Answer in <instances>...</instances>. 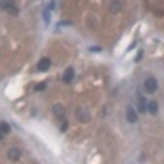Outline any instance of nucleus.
Instances as JSON below:
<instances>
[{"mask_svg": "<svg viewBox=\"0 0 164 164\" xmlns=\"http://www.w3.org/2000/svg\"><path fill=\"white\" fill-rule=\"evenodd\" d=\"M62 123H61V131H66L67 130V120H61Z\"/></svg>", "mask_w": 164, "mask_h": 164, "instance_id": "ddd939ff", "label": "nucleus"}, {"mask_svg": "<svg viewBox=\"0 0 164 164\" xmlns=\"http://www.w3.org/2000/svg\"><path fill=\"white\" fill-rule=\"evenodd\" d=\"M120 10H121V2L120 0H113L110 4V12L112 13H118Z\"/></svg>", "mask_w": 164, "mask_h": 164, "instance_id": "9b49d317", "label": "nucleus"}, {"mask_svg": "<svg viewBox=\"0 0 164 164\" xmlns=\"http://www.w3.org/2000/svg\"><path fill=\"white\" fill-rule=\"evenodd\" d=\"M72 79H74V67H67L64 72V75H62V81L66 82V84H71Z\"/></svg>", "mask_w": 164, "mask_h": 164, "instance_id": "6e6552de", "label": "nucleus"}, {"mask_svg": "<svg viewBox=\"0 0 164 164\" xmlns=\"http://www.w3.org/2000/svg\"><path fill=\"white\" fill-rule=\"evenodd\" d=\"M8 133H10V126H8V123L7 121H2V123H0V136L5 138Z\"/></svg>", "mask_w": 164, "mask_h": 164, "instance_id": "1a4fd4ad", "label": "nucleus"}, {"mask_svg": "<svg viewBox=\"0 0 164 164\" xmlns=\"http://www.w3.org/2000/svg\"><path fill=\"white\" fill-rule=\"evenodd\" d=\"M144 90H146L148 94H154L157 90V81L154 77H148L146 81H144Z\"/></svg>", "mask_w": 164, "mask_h": 164, "instance_id": "f03ea898", "label": "nucleus"}, {"mask_svg": "<svg viewBox=\"0 0 164 164\" xmlns=\"http://www.w3.org/2000/svg\"><path fill=\"white\" fill-rule=\"evenodd\" d=\"M20 156H22V151H20V148H10L8 149V153H7V157H8V161H18L20 159Z\"/></svg>", "mask_w": 164, "mask_h": 164, "instance_id": "20e7f679", "label": "nucleus"}, {"mask_svg": "<svg viewBox=\"0 0 164 164\" xmlns=\"http://www.w3.org/2000/svg\"><path fill=\"white\" fill-rule=\"evenodd\" d=\"M44 23H49V12H44Z\"/></svg>", "mask_w": 164, "mask_h": 164, "instance_id": "2eb2a0df", "label": "nucleus"}, {"mask_svg": "<svg viewBox=\"0 0 164 164\" xmlns=\"http://www.w3.org/2000/svg\"><path fill=\"white\" fill-rule=\"evenodd\" d=\"M53 113H54V117L56 118H59V120H64V117H66V108L62 107L61 104H56L53 107Z\"/></svg>", "mask_w": 164, "mask_h": 164, "instance_id": "39448f33", "label": "nucleus"}, {"mask_svg": "<svg viewBox=\"0 0 164 164\" xmlns=\"http://www.w3.org/2000/svg\"><path fill=\"white\" fill-rule=\"evenodd\" d=\"M0 7L4 8V10H8L12 15H17L18 13V10H17V7H15L13 0H2V2H0Z\"/></svg>", "mask_w": 164, "mask_h": 164, "instance_id": "7ed1b4c3", "label": "nucleus"}, {"mask_svg": "<svg viewBox=\"0 0 164 164\" xmlns=\"http://www.w3.org/2000/svg\"><path fill=\"white\" fill-rule=\"evenodd\" d=\"M126 120H128L130 123H136V121H138V113H136L135 108H131V107L126 108Z\"/></svg>", "mask_w": 164, "mask_h": 164, "instance_id": "423d86ee", "label": "nucleus"}, {"mask_svg": "<svg viewBox=\"0 0 164 164\" xmlns=\"http://www.w3.org/2000/svg\"><path fill=\"white\" fill-rule=\"evenodd\" d=\"M44 87H46V84H44V82H43V84H38V86L35 87V90H43Z\"/></svg>", "mask_w": 164, "mask_h": 164, "instance_id": "4468645a", "label": "nucleus"}, {"mask_svg": "<svg viewBox=\"0 0 164 164\" xmlns=\"http://www.w3.org/2000/svg\"><path fill=\"white\" fill-rule=\"evenodd\" d=\"M157 110H159V105H157L156 100H153V102L148 104V112H149L151 115H157Z\"/></svg>", "mask_w": 164, "mask_h": 164, "instance_id": "9d476101", "label": "nucleus"}, {"mask_svg": "<svg viewBox=\"0 0 164 164\" xmlns=\"http://www.w3.org/2000/svg\"><path fill=\"white\" fill-rule=\"evenodd\" d=\"M49 67H51V61L48 59V57H43V59L38 62V71H41V72H46Z\"/></svg>", "mask_w": 164, "mask_h": 164, "instance_id": "0eeeda50", "label": "nucleus"}, {"mask_svg": "<svg viewBox=\"0 0 164 164\" xmlns=\"http://www.w3.org/2000/svg\"><path fill=\"white\" fill-rule=\"evenodd\" d=\"M141 56H143V51H139V53H138V56H136V61H139V59H141Z\"/></svg>", "mask_w": 164, "mask_h": 164, "instance_id": "dca6fc26", "label": "nucleus"}, {"mask_svg": "<svg viewBox=\"0 0 164 164\" xmlns=\"http://www.w3.org/2000/svg\"><path fill=\"white\" fill-rule=\"evenodd\" d=\"M138 110H139V112H143V113H144V112L148 110L146 100L143 99V95H139V97H138Z\"/></svg>", "mask_w": 164, "mask_h": 164, "instance_id": "f8f14e48", "label": "nucleus"}, {"mask_svg": "<svg viewBox=\"0 0 164 164\" xmlns=\"http://www.w3.org/2000/svg\"><path fill=\"white\" fill-rule=\"evenodd\" d=\"M75 118H77L79 121H82V123H87L89 118H90V113L86 107H77V110H75Z\"/></svg>", "mask_w": 164, "mask_h": 164, "instance_id": "f257e3e1", "label": "nucleus"}]
</instances>
